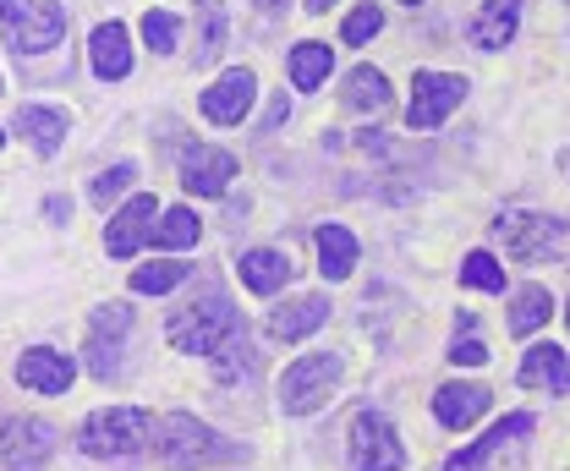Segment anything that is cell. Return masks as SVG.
Returning <instances> with one entry per match:
<instances>
[{"label":"cell","instance_id":"3","mask_svg":"<svg viewBox=\"0 0 570 471\" xmlns=\"http://www.w3.org/2000/svg\"><path fill=\"white\" fill-rule=\"evenodd\" d=\"M154 450H159V461H165V467H181V471L209 467V461L225 455L219 433L204 428L198 416H187V411H170V416L154 428Z\"/></svg>","mask_w":570,"mask_h":471},{"label":"cell","instance_id":"22","mask_svg":"<svg viewBox=\"0 0 570 471\" xmlns=\"http://www.w3.org/2000/svg\"><path fill=\"white\" fill-rule=\"evenodd\" d=\"M242 285L247 291H258V296H275L285 279H291V264H285V253H275V247H253V253H242Z\"/></svg>","mask_w":570,"mask_h":471},{"label":"cell","instance_id":"34","mask_svg":"<svg viewBox=\"0 0 570 471\" xmlns=\"http://www.w3.org/2000/svg\"><path fill=\"white\" fill-rule=\"evenodd\" d=\"M379 28H384V11H379V6H356L352 17H346V33H341V39H346V45H367Z\"/></svg>","mask_w":570,"mask_h":471},{"label":"cell","instance_id":"21","mask_svg":"<svg viewBox=\"0 0 570 471\" xmlns=\"http://www.w3.org/2000/svg\"><path fill=\"white\" fill-rule=\"evenodd\" d=\"M11 127L28 137L39 154H56V148L67 143V116H61V110H45V105H22V110L11 116Z\"/></svg>","mask_w":570,"mask_h":471},{"label":"cell","instance_id":"25","mask_svg":"<svg viewBox=\"0 0 570 471\" xmlns=\"http://www.w3.org/2000/svg\"><path fill=\"white\" fill-rule=\"evenodd\" d=\"M335 67V56H330V45H318V39H307V45H296L291 50V82L296 88H318L324 77Z\"/></svg>","mask_w":570,"mask_h":471},{"label":"cell","instance_id":"18","mask_svg":"<svg viewBox=\"0 0 570 471\" xmlns=\"http://www.w3.org/2000/svg\"><path fill=\"white\" fill-rule=\"evenodd\" d=\"M489 390L483 384H444V390H433V416L444 422V428H472L483 411H489Z\"/></svg>","mask_w":570,"mask_h":471},{"label":"cell","instance_id":"28","mask_svg":"<svg viewBox=\"0 0 570 471\" xmlns=\"http://www.w3.org/2000/svg\"><path fill=\"white\" fill-rule=\"evenodd\" d=\"M154 242L159 247H193L198 242V214L193 208H170V214H159V225H154Z\"/></svg>","mask_w":570,"mask_h":471},{"label":"cell","instance_id":"2","mask_svg":"<svg viewBox=\"0 0 570 471\" xmlns=\"http://www.w3.org/2000/svg\"><path fill=\"white\" fill-rule=\"evenodd\" d=\"M148 444V411L138 405H110V411H94L82 428H77V450L94 455V461H121V455H138Z\"/></svg>","mask_w":570,"mask_h":471},{"label":"cell","instance_id":"6","mask_svg":"<svg viewBox=\"0 0 570 471\" xmlns=\"http://www.w3.org/2000/svg\"><path fill=\"white\" fill-rule=\"evenodd\" d=\"M461 99H466V77H455V71H417V77H412V105H406L412 133L444 127Z\"/></svg>","mask_w":570,"mask_h":471},{"label":"cell","instance_id":"31","mask_svg":"<svg viewBox=\"0 0 570 471\" xmlns=\"http://www.w3.org/2000/svg\"><path fill=\"white\" fill-rule=\"evenodd\" d=\"M187 279V264H142L132 274V291L138 296H159V291H170V285H181Z\"/></svg>","mask_w":570,"mask_h":471},{"label":"cell","instance_id":"39","mask_svg":"<svg viewBox=\"0 0 570 471\" xmlns=\"http://www.w3.org/2000/svg\"><path fill=\"white\" fill-rule=\"evenodd\" d=\"M401 6H417V0H401Z\"/></svg>","mask_w":570,"mask_h":471},{"label":"cell","instance_id":"29","mask_svg":"<svg viewBox=\"0 0 570 471\" xmlns=\"http://www.w3.org/2000/svg\"><path fill=\"white\" fill-rule=\"evenodd\" d=\"M198 17H204V39H198V61L209 67L225 50V0H198Z\"/></svg>","mask_w":570,"mask_h":471},{"label":"cell","instance_id":"5","mask_svg":"<svg viewBox=\"0 0 570 471\" xmlns=\"http://www.w3.org/2000/svg\"><path fill=\"white\" fill-rule=\"evenodd\" d=\"M346 461H352V471H406V450H401L384 411H356L352 416Z\"/></svg>","mask_w":570,"mask_h":471},{"label":"cell","instance_id":"35","mask_svg":"<svg viewBox=\"0 0 570 471\" xmlns=\"http://www.w3.org/2000/svg\"><path fill=\"white\" fill-rule=\"evenodd\" d=\"M132 176H138L132 165H110L105 176H94V203H110V198H121V193L132 187Z\"/></svg>","mask_w":570,"mask_h":471},{"label":"cell","instance_id":"12","mask_svg":"<svg viewBox=\"0 0 570 471\" xmlns=\"http://www.w3.org/2000/svg\"><path fill=\"white\" fill-rule=\"evenodd\" d=\"M154 219H159V203L148 198V193H138L132 203H121L116 219H110V230H105L110 258H132V253H142V242L154 236Z\"/></svg>","mask_w":570,"mask_h":471},{"label":"cell","instance_id":"19","mask_svg":"<svg viewBox=\"0 0 570 471\" xmlns=\"http://www.w3.org/2000/svg\"><path fill=\"white\" fill-rule=\"evenodd\" d=\"M324 324H330V296H296V302L269 313V335L275 340H302L313 330H324Z\"/></svg>","mask_w":570,"mask_h":471},{"label":"cell","instance_id":"33","mask_svg":"<svg viewBox=\"0 0 570 471\" xmlns=\"http://www.w3.org/2000/svg\"><path fill=\"white\" fill-rule=\"evenodd\" d=\"M142 39H148L154 56H170L176 39H181V22H176L170 11H148V17H142Z\"/></svg>","mask_w":570,"mask_h":471},{"label":"cell","instance_id":"37","mask_svg":"<svg viewBox=\"0 0 570 471\" xmlns=\"http://www.w3.org/2000/svg\"><path fill=\"white\" fill-rule=\"evenodd\" d=\"M330 6H335V0H307V11H330Z\"/></svg>","mask_w":570,"mask_h":471},{"label":"cell","instance_id":"23","mask_svg":"<svg viewBox=\"0 0 570 471\" xmlns=\"http://www.w3.org/2000/svg\"><path fill=\"white\" fill-rule=\"evenodd\" d=\"M318 269H324V279H346L356 269V236L346 225H324L318 230Z\"/></svg>","mask_w":570,"mask_h":471},{"label":"cell","instance_id":"41","mask_svg":"<svg viewBox=\"0 0 570 471\" xmlns=\"http://www.w3.org/2000/svg\"><path fill=\"white\" fill-rule=\"evenodd\" d=\"M566 318H570V307H566Z\"/></svg>","mask_w":570,"mask_h":471},{"label":"cell","instance_id":"26","mask_svg":"<svg viewBox=\"0 0 570 471\" xmlns=\"http://www.w3.org/2000/svg\"><path fill=\"white\" fill-rule=\"evenodd\" d=\"M258 367V351H253V340H247V330H236V335L225 340L219 351H214V373L230 384V379H247Z\"/></svg>","mask_w":570,"mask_h":471},{"label":"cell","instance_id":"11","mask_svg":"<svg viewBox=\"0 0 570 471\" xmlns=\"http://www.w3.org/2000/svg\"><path fill=\"white\" fill-rule=\"evenodd\" d=\"M17 379H22V390H33V395H67L71 379H77V362H71L67 351L33 345V351L17 356Z\"/></svg>","mask_w":570,"mask_h":471},{"label":"cell","instance_id":"38","mask_svg":"<svg viewBox=\"0 0 570 471\" xmlns=\"http://www.w3.org/2000/svg\"><path fill=\"white\" fill-rule=\"evenodd\" d=\"M258 6H264V11H281L285 0H258Z\"/></svg>","mask_w":570,"mask_h":471},{"label":"cell","instance_id":"36","mask_svg":"<svg viewBox=\"0 0 570 471\" xmlns=\"http://www.w3.org/2000/svg\"><path fill=\"white\" fill-rule=\"evenodd\" d=\"M22 6H28V0H0V22H17V17H22Z\"/></svg>","mask_w":570,"mask_h":471},{"label":"cell","instance_id":"1","mask_svg":"<svg viewBox=\"0 0 570 471\" xmlns=\"http://www.w3.org/2000/svg\"><path fill=\"white\" fill-rule=\"evenodd\" d=\"M236 330H242V318H236L230 296H225V291H204L198 302H187V307L170 318V345L187 351V356H214Z\"/></svg>","mask_w":570,"mask_h":471},{"label":"cell","instance_id":"20","mask_svg":"<svg viewBox=\"0 0 570 471\" xmlns=\"http://www.w3.org/2000/svg\"><path fill=\"white\" fill-rule=\"evenodd\" d=\"M88 50H94V71H99L105 82H121V77L132 71V45H127V28H121V22H99Z\"/></svg>","mask_w":570,"mask_h":471},{"label":"cell","instance_id":"16","mask_svg":"<svg viewBox=\"0 0 570 471\" xmlns=\"http://www.w3.org/2000/svg\"><path fill=\"white\" fill-rule=\"evenodd\" d=\"M521 384H527V390H554V395H570V351L566 345H554V340L532 345V351H527V362H521Z\"/></svg>","mask_w":570,"mask_h":471},{"label":"cell","instance_id":"8","mask_svg":"<svg viewBox=\"0 0 570 471\" xmlns=\"http://www.w3.org/2000/svg\"><path fill=\"white\" fill-rule=\"evenodd\" d=\"M127 330H132V313H127L121 302H110V307L94 313V324H88V373H94V379H116V373H121Z\"/></svg>","mask_w":570,"mask_h":471},{"label":"cell","instance_id":"17","mask_svg":"<svg viewBox=\"0 0 570 471\" xmlns=\"http://www.w3.org/2000/svg\"><path fill=\"white\" fill-rule=\"evenodd\" d=\"M527 433H532V416H527V411H515V416L494 422V428H489V433H483L472 450L450 455V467H444V471H483L499 455V450H504V444H515V439H527Z\"/></svg>","mask_w":570,"mask_h":471},{"label":"cell","instance_id":"24","mask_svg":"<svg viewBox=\"0 0 570 471\" xmlns=\"http://www.w3.org/2000/svg\"><path fill=\"white\" fill-rule=\"evenodd\" d=\"M549 313H554V296L543 291V285H521L515 291V307H510V335H532V330H543L549 324Z\"/></svg>","mask_w":570,"mask_h":471},{"label":"cell","instance_id":"40","mask_svg":"<svg viewBox=\"0 0 570 471\" xmlns=\"http://www.w3.org/2000/svg\"><path fill=\"white\" fill-rule=\"evenodd\" d=\"M0 143H6V133H0Z\"/></svg>","mask_w":570,"mask_h":471},{"label":"cell","instance_id":"27","mask_svg":"<svg viewBox=\"0 0 570 471\" xmlns=\"http://www.w3.org/2000/svg\"><path fill=\"white\" fill-rule=\"evenodd\" d=\"M346 105H352V110H384V105H390V82H384V71L356 67L352 77H346Z\"/></svg>","mask_w":570,"mask_h":471},{"label":"cell","instance_id":"15","mask_svg":"<svg viewBox=\"0 0 570 471\" xmlns=\"http://www.w3.org/2000/svg\"><path fill=\"white\" fill-rule=\"evenodd\" d=\"M515 22H521V0H483L466 22V39L478 50H504L515 39Z\"/></svg>","mask_w":570,"mask_h":471},{"label":"cell","instance_id":"14","mask_svg":"<svg viewBox=\"0 0 570 471\" xmlns=\"http://www.w3.org/2000/svg\"><path fill=\"white\" fill-rule=\"evenodd\" d=\"M230 176H236V159L225 148H209V143L187 148V159H181V187L198 193V198H219L230 187Z\"/></svg>","mask_w":570,"mask_h":471},{"label":"cell","instance_id":"9","mask_svg":"<svg viewBox=\"0 0 570 471\" xmlns=\"http://www.w3.org/2000/svg\"><path fill=\"white\" fill-rule=\"evenodd\" d=\"M499 242H504V253L510 258H521V264H532V258H543L549 247H560V219H543V214H504L494 225Z\"/></svg>","mask_w":570,"mask_h":471},{"label":"cell","instance_id":"32","mask_svg":"<svg viewBox=\"0 0 570 471\" xmlns=\"http://www.w3.org/2000/svg\"><path fill=\"white\" fill-rule=\"evenodd\" d=\"M450 362H455V367H483V362H489V345L472 335V313H461V324H455V345H450Z\"/></svg>","mask_w":570,"mask_h":471},{"label":"cell","instance_id":"30","mask_svg":"<svg viewBox=\"0 0 570 471\" xmlns=\"http://www.w3.org/2000/svg\"><path fill=\"white\" fill-rule=\"evenodd\" d=\"M461 285H472V291H504V269H499L494 253H466L461 258Z\"/></svg>","mask_w":570,"mask_h":471},{"label":"cell","instance_id":"10","mask_svg":"<svg viewBox=\"0 0 570 471\" xmlns=\"http://www.w3.org/2000/svg\"><path fill=\"white\" fill-rule=\"evenodd\" d=\"M61 33H67V11H61V0H28L22 17L11 22V45H17V56H22V50L39 56V50L61 45Z\"/></svg>","mask_w":570,"mask_h":471},{"label":"cell","instance_id":"4","mask_svg":"<svg viewBox=\"0 0 570 471\" xmlns=\"http://www.w3.org/2000/svg\"><path fill=\"white\" fill-rule=\"evenodd\" d=\"M335 379H341V356H335V351H307V356H296V362L285 367L281 405L291 416H307V411H318V405L330 401Z\"/></svg>","mask_w":570,"mask_h":471},{"label":"cell","instance_id":"13","mask_svg":"<svg viewBox=\"0 0 570 471\" xmlns=\"http://www.w3.org/2000/svg\"><path fill=\"white\" fill-rule=\"evenodd\" d=\"M253 99H258V77L247 67H236V71H225L214 88H204V116L219 121V127H236L253 110Z\"/></svg>","mask_w":570,"mask_h":471},{"label":"cell","instance_id":"7","mask_svg":"<svg viewBox=\"0 0 570 471\" xmlns=\"http://www.w3.org/2000/svg\"><path fill=\"white\" fill-rule=\"evenodd\" d=\"M50 455H56V428L45 416L0 422V461H6V471H39Z\"/></svg>","mask_w":570,"mask_h":471}]
</instances>
